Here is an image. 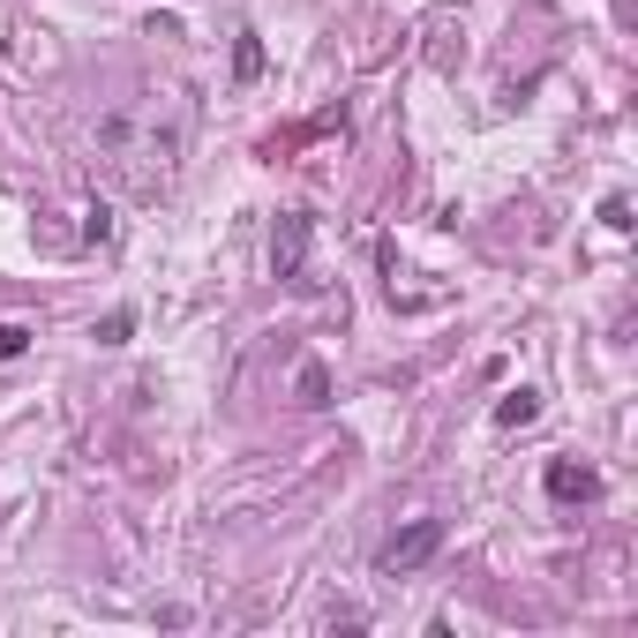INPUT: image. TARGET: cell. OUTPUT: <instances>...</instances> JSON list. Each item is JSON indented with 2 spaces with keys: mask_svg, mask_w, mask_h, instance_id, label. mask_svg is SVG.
<instances>
[{
  "mask_svg": "<svg viewBox=\"0 0 638 638\" xmlns=\"http://www.w3.org/2000/svg\"><path fill=\"white\" fill-rule=\"evenodd\" d=\"M436 549H443V518H414L406 534H391V541L376 549V571L383 579H406V571H421Z\"/></svg>",
  "mask_w": 638,
  "mask_h": 638,
  "instance_id": "6da1fadb",
  "label": "cell"
},
{
  "mask_svg": "<svg viewBox=\"0 0 638 638\" xmlns=\"http://www.w3.org/2000/svg\"><path fill=\"white\" fill-rule=\"evenodd\" d=\"M271 263H278V278H300V263H308V211L278 218V233H271Z\"/></svg>",
  "mask_w": 638,
  "mask_h": 638,
  "instance_id": "7a4b0ae2",
  "label": "cell"
},
{
  "mask_svg": "<svg viewBox=\"0 0 638 638\" xmlns=\"http://www.w3.org/2000/svg\"><path fill=\"white\" fill-rule=\"evenodd\" d=\"M549 496H601V481L586 466H549Z\"/></svg>",
  "mask_w": 638,
  "mask_h": 638,
  "instance_id": "3957f363",
  "label": "cell"
},
{
  "mask_svg": "<svg viewBox=\"0 0 638 638\" xmlns=\"http://www.w3.org/2000/svg\"><path fill=\"white\" fill-rule=\"evenodd\" d=\"M534 414H541V398H534V391H510L504 406H496V421H504V428H526Z\"/></svg>",
  "mask_w": 638,
  "mask_h": 638,
  "instance_id": "277c9868",
  "label": "cell"
},
{
  "mask_svg": "<svg viewBox=\"0 0 638 638\" xmlns=\"http://www.w3.org/2000/svg\"><path fill=\"white\" fill-rule=\"evenodd\" d=\"M331 398V376L323 369H300V406H323Z\"/></svg>",
  "mask_w": 638,
  "mask_h": 638,
  "instance_id": "5b68a950",
  "label": "cell"
},
{
  "mask_svg": "<svg viewBox=\"0 0 638 638\" xmlns=\"http://www.w3.org/2000/svg\"><path fill=\"white\" fill-rule=\"evenodd\" d=\"M23 339H31L23 323H0V361H15V353H23Z\"/></svg>",
  "mask_w": 638,
  "mask_h": 638,
  "instance_id": "8992f818",
  "label": "cell"
}]
</instances>
